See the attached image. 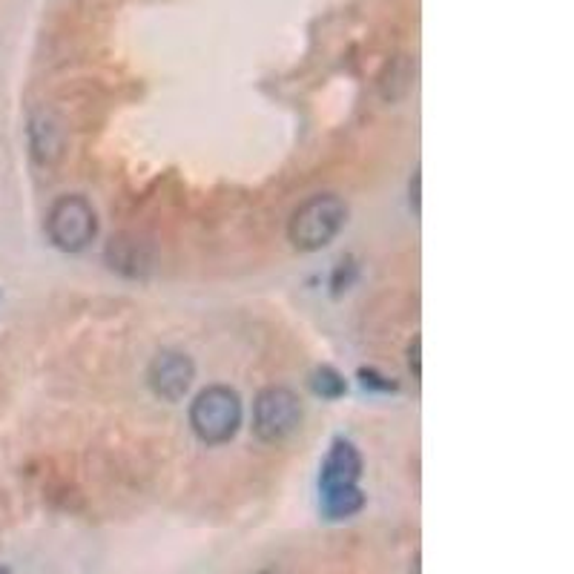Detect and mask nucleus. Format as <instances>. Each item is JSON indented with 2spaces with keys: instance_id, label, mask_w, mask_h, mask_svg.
I'll use <instances>...</instances> for the list:
<instances>
[{
  "instance_id": "5",
  "label": "nucleus",
  "mask_w": 574,
  "mask_h": 574,
  "mask_svg": "<svg viewBox=\"0 0 574 574\" xmlns=\"http://www.w3.org/2000/svg\"><path fill=\"white\" fill-rule=\"evenodd\" d=\"M192 379H196V365L181 351H162L150 362L147 383L155 397L164 402H178L187 397Z\"/></svg>"
},
{
  "instance_id": "3",
  "label": "nucleus",
  "mask_w": 574,
  "mask_h": 574,
  "mask_svg": "<svg viewBox=\"0 0 574 574\" xmlns=\"http://www.w3.org/2000/svg\"><path fill=\"white\" fill-rule=\"evenodd\" d=\"M302 417L305 408L299 394L285 385H271V388L258 390L256 402H253V434L267 445H282L299 431Z\"/></svg>"
},
{
  "instance_id": "13",
  "label": "nucleus",
  "mask_w": 574,
  "mask_h": 574,
  "mask_svg": "<svg viewBox=\"0 0 574 574\" xmlns=\"http://www.w3.org/2000/svg\"><path fill=\"white\" fill-rule=\"evenodd\" d=\"M0 574H12V572H9V566H0Z\"/></svg>"
},
{
  "instance_id": "11",
  "label": "nucleus",
  "mask_w": 574,
  "mask_h": 574,
  "mask_svg": "<svg viewBox=\"0 0 574 574\" xmlns=\"http://www.w3.org/2000/svg\"><path fill=\"white\" fill-rule=\"evenodd\" d=\"M362 376V385L365 388H379V390H397V383H390V379H385V376H379L376 371H360Z\"/></svg>"
},
{
  "instance_id": "4",
  "label": "nucleus",
  "mask_w": 574,
  "mask_h": 574,
  "mask_svg": "<svg viewBox=\"0 0 574 574\" xmlns=\"http://www.w3.org/2000/svg\"><path fill=\"white\" fill-rule=\"evenodd\" d=\"M98 233L96 207L84 196H60L46 213V236L64 253L87 251Z\"/></svg>"
},
{
  "instance_id": "6",
  "label": "nucleus",
  "mask_w": 574,
  "mask_h": 574,
  "mask_svg": "<svg viewBox=\"0 0 574 574\" xmlns=\"http://www.w3.org/2000/svg\"><path fill=\"white\" fill-rule=\"evenodd\" d=\"M362 479V456L351 440H336L328 451L319 472V492L333 488H354Z\"/></svg>"
},
{
  "instance_id": "2",
  "label": "nucleus",
  "mask_w": 574,
  "mask_h": 574,
  "mask_svg": "<svg viewBox=\"0 0 574 574\" xmlns=\"http://www.w3.org/2000/svg\"><path fill=\"white\" fill-rule=\"evenodd\" d=\"M242 397L228 385H210L192 399L190 426L205 445H224L242 428Z\"/></svg>"
},
{
  "instance_id": "14",
  "label": "nucleus",
  "mask_w": 574,
  "mask_h": 574,
  "mask_svg": "<svg viewBox=\"0 0 574 574\" xmlns=\"http://www.w3.org/2000/svg\"><path fill=\"white\" fill-rule=\"evenodd\" d=\"M262 574H279V572H262Z\"/></svg>"
},
{
  "instance_id": "7",
  "label": "nucleus",
  "mask_w": 574,
  "mask_h": 574,
  "mask_svg": "<svg viewBox=\"0 0 574 574\" xmlns=\"http://www.w3.org/2000/svg\"><path fill=\"white\" fill-rule=\"evenodd\" d=\"M107 262L112 271L124 273L130 279H141L153 267V251L139 236H119L107 244Z\"/></svg>"
},
{
  "instance_id": "10",
  "label": "nucleus",
  "mask_w": 574,
  "mask_h": 574,
  "mask_svg": "<svg viewBox=\"0 0 574 574\" xmlns=\"http://www.w3.org/2000/svg\"><path fill=\"white\" fill-rule=\"evenodd\" d=\"M310 388L322 399H339L347 394L345 376L339 374L336 368H331V365H322V368H317L310 374Z\"/></svg>"
},
{
  "instance_id": "12",
  "label": "nucleus",
  "mask_w": 574,
  "mask_h": 574,
  "mask_svg": "<svg viewBox=\"0 0 574 574\" xmlns=\"http://www.w3.org/2000/svg\"><path fill=\"white\" fill-rule=\"evenodd\" d=\"M411 371L413 374H420V339H413L411 345Z\"/></svg>"
},
{
  "instance_id": "1",
  "label": "nucleus",
  "mask_w": 574,
  "mask_h": 574,
  "mask_svg": "<svg viewBox=\"0 0 574 574\" xmlns=\"http://www.w3.org/2000/svg\"><path fill=\"white\" fill-rule=\"evenodd\" d=\"M347 221V205L333 192H319L296 207L287 224V239L296 251H322L342 233Z\"/></svg>"
},
{
  "instance_id": "8",
  "label": "nucleus",
  "mask_w": 574,
  "mask_h": 574,
  "mask_svg": "<svg viewBox=\"0 0 574 574\" xmlns=\"http://www.w3.org/2000/svg\"><path fill=\"white\" fill-rule=\"evenodd\" d=\"M319 503L328 520H351L365 508V494L360 486L333 488V492H319Z\"/></svg>"
},
{
  "instance_id": "9",
  "label": "nucleus",
  "mask_w": 574,
  "mask_h": 574,
  "mask_svg": "<svg viewBox=\"0 0 574 574\" xmlns=\"http://www.w3.org/2000/svg\"><path fill=\"white\" fill-rule=\"evenodd\" d=\"M30 147L41 164H52L60 155V130L49 115H37L30 124Z\"/></svg>"
}]
</instances>
